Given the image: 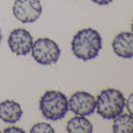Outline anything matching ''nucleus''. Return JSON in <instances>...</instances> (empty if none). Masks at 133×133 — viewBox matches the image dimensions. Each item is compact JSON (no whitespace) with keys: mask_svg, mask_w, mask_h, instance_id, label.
<instances>
[{"mask_svg":"<svg viewBox=\"0 0 133 133\" xmlns=\"http://www.w3.org/2000/svg\"><path fill=\"white\" fill-rule=\"evenodd\" d=\"M4 133H24V130H23L21 128L18 127H15V126H12V127H9L7 128H5Z\"/></svg>","mask_w":133,"mask_h":133,"instance_id":"4468645a","label":"nucleus"},{"mask_svg":"<svg viewBox=\"0 0 133 133\" xmlns=\"http://www.w3.org/2000/svg\"><path fill=\"white\" fill-rule=\"evenodd\" d=\"M39 110L48 120H60L69 110L68 98L59 91H46L39 100Z\"/></svg>","mask_w":133,"mask_h":133,"instance_id":"7ed1b4c3","label":"nucleus"},{"mask_svg":"<svg viewBox=\"0 0 133 133\" xmlns=\"http://www.w3.org/2000/svg\"><path fill=\"white\" fill-rule=\"evenodd\" d=\"M131 31H132V33H133V20H132V22H131Z\"/></svg>","mask_w":133,"mask_h":133,"instance_id":"f3484780","label":"nucleus"},{"mask_svg":"<svg viewBox=\"0 0 133 133\" xmlns=\"http://www.w3.org/2000/svg\"><path fill=\"white\" fill-rule=\"evenodd\" d=\"M42 12L39 0H15L13 6L14 16L21 23L35 22Z\"/></svg>","mask_w":133,"mask_h":133,"instance_id":"39448f33","label":"nucleus"},{"mask_svg":"<svg viewBox=\"0 0 133 133\" xmlns=\"http://www.w3.org/2000/svg\"><path fill=\"white\" fill-rule=\"evenodd\" d=\"M66 129L69 133H91L93 131V126L85 116L78 115L68 121Z\"/></svg>","mask_w":133,"mask_h":133,"instance_id":"9d476101","label":"nucleus"},{"mask_svg":"<svg viewBox=\"0 0 133 133\" xmlns=\"http://www.w3.org/2000/svg\"><path fill=\"white\" fill-rule=\"evenodd\" d=\"M114 133H133V116L128 114H119L113 124Z\"/></svg>","mask_w":133,"mask_h":133,"instance_id":"9b49d317","label":"nucleus"},{"mask_svg":"<svg viewBox=\"0 0 133 133\" xmlns=\"http://www.w3.org/2000/svg\"><path fill=\"white\" fill-rule=\"evenodd\" d=\"M1 40H2V34H1V30H0V43H1Z\"/></svg>","mask_w":133,"mask_h":133,"instance_id":"dca6fc26","label":"nucleus"},{"mask_svg":"<svg viewBox=\"0 0 133 133\" xmlns=\"http://www.w3.org/2000/svg\"><path fill=\"white\" fill-rule=\"evenodd\" d=\"M96 102L97 114L108 120L114 119L121 114L125 106L123 94L115 89H107L101 91Z\"/></svg>","mask_w":133,"mask_h":133,"instance_id":"f03ea898","label":"nucleus"},{"mask_svg":"<svg viewBox=\"0 0 133 133\" xmlns=\"http://www.w3.org/2000/svg\"><path fill=\"white\" fill-rule=\"evenodd\" d=\"M30 132L31 133H53L55 132V131L49 124L45 122H40L33 125L30 130Z\"/></svg>","mask_w":133,"mask_h":133,"instance_id":"f8f14e48","label":"nucleus"},{"mask_svg":"<svg viewBox=\"0 0 133 133\" xmlns=\"http://www.w3.org/2000/svg\"><path fill=\"white\" fill-rule=\"evenodd\" d=\"M125 105L129 114L133 116V92L129 95Z\"/></svg>","mask_w":133,"mask_h":133,"instance_id":"ddd939ff","label":"nucleus"},{"mask_svg":"<svg viewBox=\"0 0 133 133\" xmlns=\"http://www.w3.org/2000/svg\"><path fill=\"white\" fill-rule=\"evenodd\" d=\"M102 48V38L97 31L85 28L74 35L71 42V50L74 55L84 61L96 58Z\"/></svg>","mask_w":133,"mask_h":133,"instance_id":"f257e3e1","label":"nucleus"},{"mask_svg":"<svg viewBox=\"0 0 133 133\" xmlns=\"http://www.w3.org/2000/svg\"><path fill=\"white\" fill-rule=\"evenodd\" d=\"M92 1L98 5L100 6H104V5H108L110 4L113 0H92Z\"/></svg>","mask_w":133,"mask_h":133,"instance_id":"2eb2a0df","label":"nucleus"},{"mask_svg":"<svg viewBox=\"0 0 133 133\" xmlns=\"http://www.w3.org/2000/svg\"><path fill=\"white\" fill-rule=\"evenodd\" d=\"M33 42L31 33L24 28L14 29L8 38V45L10 50L17 56L28 54L31 50Z\"/></svg>","mask_w":133,"mask_h":133,"instance_id":"0eeeda50","label":"nucleus"},{"mask_svg":"<svg viewBox=\"0 0 133 133\" xmlns=\"http://www.w3.org/2000/svg\"><path fill=\"white\" fill-rule=\"evenodd\" d=\"M23 114L21 105L14 100H5L0 103V119L8 124H15Z\"/></svg>","mask_w":133,"mask_h":133,"instance_id":"1a4fd4ad","label":"nucleus"},{"mask_svg":"<svg viewBox=\"0 0 133 133\" xmlns=\"http://www.w3.org/2000/svg\"><path fill=\"white\" fill-rule=\"evenodd\" d=\"M95 97L90 93L79 91L74 93L68 100V107L76 115L88 116L96 109Z\"/></svg>","mask_w":133,"mask_h":133,"instance_id":"423d86ee","label":"nucleus"},{"mask_svg":"<svg viewBox=\"0 0 133 133\" xmlns=\"http://www.w3.org/2000/svg\"><path fill=\"white\" fill-rule=\"evenodd\" d=\"M115 54L122 58L133 57V33L121 32L118 34L112 42Z\"/></svg>","mask_w":133,"mask_h":133,"instance_id":"6e6552de","label":"nucleus"},{"mask_svg":"<svg viewBox=\"0 0 133 133\" xmlns=\"http://www.w3.org/2000/svg\"><path fill=\"white\" fill-rule=\"evenodd\" d=\"M31 56L42 65L56 63L60 56L59 45L49 38H39L33 42Z\"/></svg>","mask_w":133,"mask_h":133,"instance_id":"20e7f679","label":"nucleus"}]
</instances>
